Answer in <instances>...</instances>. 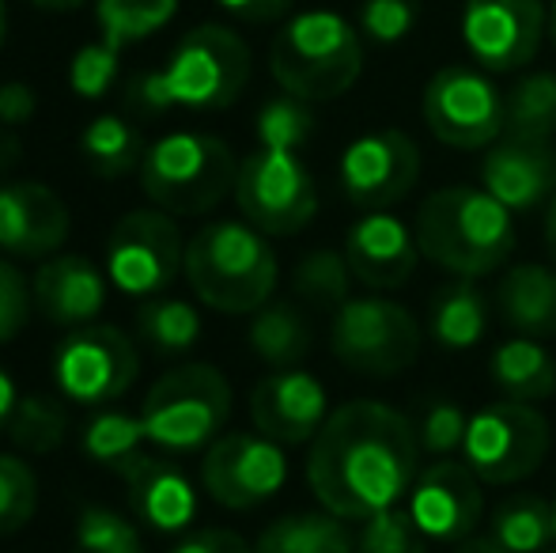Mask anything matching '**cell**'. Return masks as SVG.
I'll list each match as a JSON object with an SVG mask.
<instances>
[{
	"mask_svg": "<svg viewBox=\"0 0 556 553\" xmlns=\"http://www.w3.org/2000/svg\"><path fill=\"white\" fill-rule=\"evenodd\" d=\"M4 38H8V4L0 0V50H4Z\"/></svg>",
	"mask_w": 556,
	"mask_h": 553,
	"instance_id": "obj_53",
	"label": "cell"
},
{
	"mask_svg": "<svg viewBox=\"0 0 556 553\" xmlns=\"http://www.w3.org/2000/svg\"><path fill=\"white\" fill-rule=\"evenodd\" d=\"M4 436L23 455H50L68 436V410L53 394H20Z\"/></svg>",
	"mask_w": 556,
	"mask_h": 553,
	"instance_id": "obj_33",
	"label": "cell"
},
{
	"mask_svg": "<svg viewBox=\"0 0 556 553\" xmlns=\"http://www.w3.org/2000/svg\"><path fill=\"white\" fill-rule=\"evenodd\" d=\"M492 384L515 402H542L556 391V356L538 338H511L489 361Z\"/></svg>",
	"mask_w": 556,
	"mask_h": 553,
	"instance_id": "obj_27",
	"label": "cell"
},
{
	"mask_svg": "<svg viewBox=\"0 0 556 553\" xmlns=\"http://www.w3.org/2000/svg\"><path fill=\"white\" fill-rule=\"evenodd\" d=\"M549 38H553V46H556V0H553V12H549Z\"/></svg>",
	"mask_w": 556,
	"mask_h": 553,
	"instance_id": "obj_54",
	"label": "cell"
},
{
	"mask_svg": "<svg viewBox=\"0 0 556 553\" xmlns=\"http://www.w3.org/2000/svg\"><path fill=\"white\" fill-rule=\"evenodd\" d=\"M428 542L432 539L413 524L409 508L394 504V508L364 519L356 535V553H428Z\"/></svg>",
	"mask_w": 556,
	"mask_h": 553,
	"instance_id": "obj_40",
	"label": "cell"
},
{
	"mask_svg": "<svg viewBox=\"0 0 556 553\" xmlns=\"http://www.w3.org/2000/svg\"><path fill=\"white\" fill-rule=\"evenodd\" d=\"M175 221L178 216L152 205L132 209L114 224L106 239V277L117 292L152 300L175 285L186 262V243Z\"/></svg>",
	"mask_w": 556,
	"mask_h": 553,
	"instance_id": "obj_12",
	"label": "cell"
},
{
	"mask_svg": "<svg viewBox=\"0 0 556 553\" xmlns=\"http://www.w3.org/2000/svg\"><path fill=\"white\" fill-rule=\"evenodd\" d=\"M420 440L402 410L375 399L337 406L307 451V486L326 512L364 524L409 497Z\"/></svg>",
	"mask_w": 556,
	"mask_h": 553,
	"instance_id": "obj_1",
	"label": "cell"
},
{
	"mask_svg": "<svg viewBox=\"0 0 556 553\" xmlns=\"http://www.w3.org/2000/svg\"><path fill=\"white\" fill-rule=\"evenodd\" d=\"M481 186L511 213H530L556 198V148L549 140L500 137L484 148Z\"/></svg>",
	"mask_w": 556,
	"mask_h": 553,
	"instance_id": "obj_20",
	"label": "cell"
},
{
	"mask_svg": "<svg viewBox=\"0 0 556 553\" xmlns=\"http://www.w3.org/2000/svg\"><path fill=\"white\" fill-rule=\"evenodd\" d=\"M496 315L519 338H556V269L522 262L496 285Z\"/></svg>",
	"mask_w": 556,
	"mask_h": 553,
	"instance_id": "obj_24",
	"label": "cell"
},
{
	"mask_svg": "<svg viewBox=\"0 0 556 553\" xmlns=\"http://www.w3.org/2000/svg\"><path fill=\"white\" fill-rule=\"evenodd\" d=\"M344 259L364 288L394 292L413 277L420 262L417 231H409L390 213H367L344 236Z\"/></svg>",
	"mask_w": 556,
	"mask_h": 553,
	"instance_id": "obj_21",
	"label": "cell"
},
{
	"mask_svg": "<svg viewBox=\"0 0 556 553\" xmlns=\"http://www.w3.org/2000/svg\"><path fill=\"white\" fill-rule=\"evenodd\" d=\"M542 553H556V550H553V546H549V550H542Z\"/></svg>",
	"mask_w": 556,
	"mask_h": 553,
	"instance_id": "obj_56",
	"label": "cell"
},
{
	"mask_svg": "<svg viewBox=\"0 0 556 553\" xmlns=\"http://www.w3.org/2000/svg\"><path fill=\"white\" fill-rule=\"evenodd\" d=\"M420 114L446 148L477 152L504 137V96L484 68L446 65L425 84Z\"/></svg>",
	"mask_w": 556,
	"mask_h": 553,
	"instance_id": "obj_13",
	"label": "cell"
},
{
	"mask_svg": "<svg viewBox=\"0 0 556 553\" xmlns=\"http://www.w3.org/2000/svg\"><path fill=\"white\" fill-rule=\"evenodd\" d=\"M254 134L262 148H280V152H300L315 134V111L307 99H295L288 91H280L277 99L257 111Z\"/></svg>",
	"mask_w": 556,
	"mask_h": 553,
	"instance_id": "obj_37",
	"label": "cell"
},
{
	"mask_svg": "<svg viewBox=\"0 0 556 553\" xmlns=\"http://www.w3.org/2000/svg\"><path fill=\"white\" fill-rule=\"evenodd\" d=\"M15 402H20V391H15L12 376H8V372L0 368V432L8 428V417H12Z\"/></svg>",
	"mask_w": 556,
	"mask_h": 553,
	"instance_id": "obj_49",
	"label": "cell"
},
{
	"mask_svg": "<svg viewBox=\"0 0 556 553\" xmlns=\"http://www.w3.org/2000/svg\"><path fill=\"white\" fill-rule=\"evenodd\" d=\"M330 349L349 372L390 379L420 356V323L409 307L382 296H356L333 311Z\"/></svg>",
	"mask_w": 556,
	"mask_h": 553,
	"instance_id": "obj_8",
	"label": "cell"
},
{
	"mask_svg": "<svg viewBox=\"0 0 556 553\" xmlns=\"http://www.w3.org/2000/svg\"><path fill=\"white\" fill-rule=\"evenodd\" d=\"M231 384L216 364H182L160 376L144 394L140 420L148 443L163 451H201L231 417Z\"/></svg>",
	"mask_w": 556,
	"mask_h": 553,
	"instance_id": "obj_7",
	"label": "cell"
},
{
	"mask_svg": "<svg viewBox=\"0 0 556 553\" xmlns=\"http://www.w3.org/2000/svg\"><path fill=\"white\" fill-rule=\"evenodd\" d=\"M466 428H469V414L458 406V402H451V399L432 402L417 425L420 451L446 458L451 451H458L462 443H466Z\"/></svg>",
	"mask_w": 556,
	"mask_h": 553,
	"instance_id": "obj_42",
	"label": "cell"
},
{
	"mask_svg": "<svg viewBox=\"0 0 556 553\" xmlns=\"http://www.w3.org/2000/svg\"><path fill=\"white\" fill-rule=\"evenodd\" d=\"M216 4L242 23H273V20H285L295 0H216Z\"/></svg>",
	"mask_w": 556,
	"mask_h": 553,
	"instance_id": "obj_47",
	"label": "cell"
},
{
	"mask_svg": "<svg viewBox=\"0 0 556 553\" xmlns=\"http://www.w3.org/2000/svg\"><path fill=\"white\" fill-rule=\"evenodd\" d=\"M250 46L224 23H201L186 30L170 50L167 65L140 73L129 84V106L137 114L224 111L250 84Z\"/></svg>",
	"mask_w": 556,
	"mask_h": 553,
	"instance_id": "obj_2",
	"label": "cell"
},
{
	"mask_svg": "<svg viewBox=\"0 0 556 553\" xmlns=\"http://www.w3.org/2000/svg\"><path fill=\"white\" fill-rule=\"evenodd\" d=\"M38 512V478L27 458L0 451V539H12L35 519Z\"/></svg>",
	"mask_w": 556,
	"mask_h": 553,
	"instance_id": "obj_38",
	"label": "cell"
},
{
	"mask_svg": "<svg viewBox=\"0 0 556 553\" xmlns=\"http://www.w3.org/2000/svg\"><path fill=\"white\" fill-rule=\"evenodd\" d=\"M489 535L504 542L511 553H542L556 542L553 531V501L542 493H515L496 504Z\"/></svg>",
	"mask_w": 556,
	"mask_h": 553,
	"instance_id": "obj_30",
	"label": "cell"
},
{
	"mask_svg": "<svg viewBox=\"0 0 556 553\" xmlns=\"http://www.w3.org/2000/svg\"><path fill=\"white\" fill-rule=\"evenodd\" d=\"M20 160H23V140L8 126H0V175H8Z\"/></svg>",
	"mask_w": 556,
	"mask_h": 553,
	"instance_id": "obj_48",
	"label": "cell"
},
{
	"mask_svg": "<svg viewBox=\"0 0 556 553\" xmlns=\"http://www.w3.org/2000/svg\"><path fill=\"white\" fill-rule=\"evenodd\" d=\"M545 247H549L553 266H556V198L549 201V213H545Z\"/></svg>",
	"mask_w": 556,
	"mask_h": 553,
	"instance_id": "obj_52",
	"label": "cell"
},
{
	"mask_svg": "<svg viewBox=\"0 0 556 553\" xmlns=\"http://www.w3.org/2000/svg\"><path fill=\"white\" fill-rule=\"evenodd\" d=\"M553 531H556V497H553Z\"/></svg>",
	"mask_w": 556,
	"mask_h": 553,
	"instance_id": "obj_55",
	"label": "cell"
},
{
	"mask_svg": "<svg viewBox=\"0 0 556 553\" xmlns=\"http://www.w3.org/2000/svg\"><path fill=\"white\" fill-rule=\"evenodd\" d=\"M80 152L99 178H125L132 171H140L148 148L132 122L117 118V114H99V118H91L84 126Z\"/></svg>",
	"mask_w": 556,
	"mask_h": 553,
	"instance_id": "obj_29",
	"label": "cell"
},
{
	"mask_svg": "<svg viewBox=\"0 0 556 553\" xmlns=\"http://www.w3.org/2000/svg\"><path fill=\"white\" fill-rule=\"evenodd\" d=\"M73 553H84V550H73Z\"/></svg>",
	"mask_w": 556,
	"mask_h": 553,
	"instance_id": "obj_57",
	"label": "cell"
},
{
	"mask_svg": "<svg viewBox=\"0 0 556 553\" xmlns=\"http://www.w3.org/2000/svg\"><path fill=\"white\" fill-rule=\"evenodd\" d=\"M417 27V0H364L359 4V35L375 46L402 42Z\"/></svg>",
	"mask_w": 556,
	"mask_h": 553,
	"instance_id": "obj_44",
	"label": "cell"
},
{
	"mask_svg": "<svg viewBox=\"0 0 556 553\" xmlns=\"http://www.w3.org/2000/svg\"><path fill=\"white\" fill-rule=\"evenodd\" d=\"M178 12V0H96V20L106 42L132 46L163 30Z\"/></svg>",
	"mask_w": 556,
	"mask_h": 553,
	"instance_id": "obj_35",
	"label": "cell"
},
{
	"mask_svg": "<svg viewBox=\"0 0 556 553\" xmlns=\"http://www.w3.org/2000/svg\"><path fill=\"white\" fill-rule=\"evenodd\" d=\"M38 111V96L30 84L23 80H8L0 84V126L15 129V126H27Z\"/></svg>",
	"mask_w": 556,
	"mask_h": 553,
	"instance_id": "obj_45",
	"label": "cell"
},
{
	"mask_svg": "<svg viewBox=\"0 0 556 553\" xmlns=\"http://www.w3.org/2000/svg\"><path fill=\"white\" fill-rule=\"evenodd\" d=\"M76 550L84 553H144L137 524L125 519L122 512L103 508V504H88L76 516Z\"/></svg>",
	"mask_w": 556,
	"mask_h": 553,
	"instance_id": "obj_39",
	"label": "cell"
},
{
	"mask_svg": "<svg viewBox=\"0 0 556 553\" xmlns=\"http://www.w3.org/2000/svg\"><path fill=\"white\" fill-rule=\"evenodd\" d=\"M170 553H254V546L242 535L227 531V527H205V531L186 535Z\"/></svg>",
	"mask_w": 556,
	"mask_h": 553,
	"instance_id": "obj_46",
	"label": "cell"
},
{
	"mask_svg": "<svg viewBox=\"0 0 556 553\" xmlns=\"http://www.w3.org/2000/svg\"><path fill=\"white\" fill-rule=\"evenodd\" d=\"M492 323L489 296L477 288L473 277H454L446 280L440 292L432 296L428 307V330L432 341L446 353H466V349L481 345Z\"/></svg>",
	"mask_w": 556,
	"mask_h": 553,
	"instance_id": "obj_25",
	"label": "cell"
},
{
	"mask_svg": "<svg viewBox=\"0 0 556 553\" xmlns=\"http://www.w3.org/2000/svg\"><path fill=\"white\" fill-rule=\"evenodd\" d=\"M349 519L333 512H292L257 535L254 553H356Z\"/></svg>",
	"mask_w": 556,
	"mask_h": 553,
	"instance_id": "obj_28",
	"label": "cell"
},
{
	"mask_svg": "<svg viewBox=\"0 0 556 553\" xmlns=\"http://www.w3.org/2000/svg\"><path fill=\"white\" fill-rule=\"evenodd\" d=\"M484 481L473 474L466 458H440V463L425 466L409 489V508L413 524L428 535L432 542H451L458 546L462 539L477 531L484 516Z\"/></svg>",
	"mask_w": 556,
	"mask_h": 553,
	"instance_id": "obj_17",
	"label": "cell"
},
{
	"mask_svg": "<svg viewBox=\"0 0 556 553\" xmlns=\"http://www.w3.org/2000/svg\"><path fill=\"white\" fill-rule=\"evenodd\" d=\"M190 292L220 315H254L273 300L280 266L265 231L247 221H213L186 243Z\"/></svg>",
	"mask_w": 556,
	"mask_h": 553,
	"instance_id": "obj_4",
	"label": "cell"
},
{
	"mask_svg": "<svg viewBox=\"0 0 556 553\" xmlns=\"http://www.w3.org/2000/svg\"><path fill=\"white\" fill-rule=\"evenodd\" d=\"M288 481V458L277 440L262 432H227L205 448L201 486L220 508L250 512L273 501Z\"/></svg>",
	"mask_w": 556,
	"mask_h": 553,
	"instance_id": "obj_14",
	"label": "cell"
},
{
	"mask_svg": "<svg viewBox=\"0 0 556 553\" xmlns=\"http://www.w3.org/2000/svg\"><path fill=\"white\" fill-rule=\"evenodd\" d=\"M549 420L530 402L500 399L469 417L462 458L473 466L484 486H515L538 474V466L549 455Z\"/></svg>",
	"mask_w": 556,
	"mask_h": 553,
	"instance_id": "obj_10",
	"label": "cell"
},
{
	"mask_svg": "<svg viewBox=\"0 0 556 553\" xmlns=\"http://www.w3.org/2000/svg\"><path fill=\"white\" fill-rule=\"evenodd\" d=\"M352 269L344 251H333V247H318V251H307L300 259L292 274V288L300 300H307L311 307L318 311H337L344 300H352Z\"/></svg>",
	"mask_w": 556,
	"mask_h": 553,
	"instance_id": "obj_34",
	"label": "cell"
},
{
	"mask_svg": "<svg viewBox=\"0 0 556 553\" xmlns=\"http://www.w3.org/2000/svg\"><path fill=\"white\" fill-rule=\"evenodd\" d=\"M330 417L326 387L303 368H277L250 391V420L280 448L311 443Z\"/></svg>",
	"mask_w": 556,
	"mask_h": 553,
	"instance_id": "obj_19",
	"label": "cell"
},
{
	"mask_svg": "<svg viewBox=\"0 0 556 553\" xmlns=\"http://www.w3.org/2000/svg\"><path fill=\"white\" fill-rule=\"evenodd\" d=\"M140 372V349L125 330L106 323L76 326L53 353V379L65 402L111 406L122 399Z\"/></svg>",
	"mask_w": 556,
	"mask_h": 553,
	"instance_id": "obj_11",
	"label": "cell"
},
{
	"mask_svg": "<svg viewBox=\"0 0 556 553\" xmlns=\"http://www.w3.org/2000/svg\"><path fill=\"white\" fill-rule=\"evenodd\" d=\"M454 553H511L504 546V542H496L492 535H469V539H462Z\"/></svg>",
	"mask_w": 556,
	"mask_h": 553,
	"instance_id": "obj_50",
	"label": "cell"
},
{
	"mask_svg": "<svg viewBox=\"0 0 556 553\" xmlns=\"http://www.w3.org/2000/svg\"><path fill=\"white\" fill-rule=\"evenodd\" d=\"M269 73L280 91L307 103L337 99L364 73V35L330 8L300 12L269 46Z\"/></svg>",
	"mask_w": 556,
	"mask_h": 553,
	"instance_id": "obj_5",
	"label": "cell"
},
{
	"mask_svg": "<svg viewBox=\"0 0 556 553\" xmlns=\"http://www.w3.org/2000/svg\"><path fill=\"white\" fill-rule=\"evenodd\" d=\"M30 311H35L30 280L23 277V269L12 259L0 254V345H8L27 330Z\"/></svg>",
	"mask_w": 556,
	"mask_h": 553,
	"instance_id": "obj_43",
	"label": "cell"
},
{
	"mask_svg": "<svg viewBox=\"0 0 556 553\" xmlns=\"http://www.w3.org/2000/svg\"><path fill=\"white\" fill-rule=\"evenodd\" d=\"M27 4L42 8V12H73V8H84L88 0H27Z\"/></svg>",
	"mask_w": 556,
	"mask_h": 553,
	"instance_id": "obj_51",
	"label": "cell"
},
{
	"mask_svg": "<svg viewBox=\"0 0 556 553\" xmlns=\"http://www.w3.org/2000/svg\"><path fill=\"white\" fill-rule=\"evenodd\" d=\"M84 455L96 458V463L111 466V470H117V466H125L132 455H140L148 443V432H144V420H140V414H122V410H99L96 417L84 425Z\"/></svg>",
	"mask_w": 556,
	"mask_h": 553,
	"instance_id": "obj_36",
	"label": "cell"
},
{
	"mask_svg": "<svg viewBox=\"0 0 556 553\" xmlns=\"http://www.w3.org/2000/svg\"><path fill=\"white\" fill-rule=\"evenodd\" d=\"M417 247L454 277H489L511 259L515 221L484 186H443L417 209Z\"/></svg>",
	"mask_w": 556,
	"mask_h": 553,
	"instance_id": "obj_3",
	"label": "cell"
},
{
	"mask_svg": "<svg viewBox=\"0 0 556 553\" xmlns=\"http://www.w3.org/2000/svg\"><path fill=\"white\" fill-rule=\"evenodd\" d=\"M114 474L122 478L132 516L144 527H152V531L178 535L198 516V493H193L190 478L175 463H167V458L140 451L125 466H117Z\"/></svg>",
	"mask_w": 556,
	"mask_h": 553,
	"instance_id": "obj_22",
	"label": "cell"
},
{
	"mask_svg": "<svg viewBox=\"0 0 556 553\" xmlns=\"http://www.w3.org/2000/svg\"><path fill=\"white\" fill-rule=\"evenodd\" d=\"M68 205L46 183H0V254L15 262H46L68 239Z\"/></svg>",
	"mask_w": 556,
	"mask_h": 553,
	"instance_id": "obj_18",
	"label": "cell"
},
{
	"mask_svg": "<svg viewBox=\"0 0 556 553\" xmlns=\"http://www.w3.org/2000/svg\"><path fill=\"white\" fill-rule=\"evenodd\" d=\"M556 134V73H527L504 96V137L553 140Z\"/></svg>",
	"mask_w": 556,
	"mask_h": 553,
	"instance_id": "obj_32",
	"label": "cell"
},
{
	"mask_svg": "<svg viewBox=\"0 0 556 553\" xmlns=\"http://www.w3.org/2000/svg\"><path fill=\"white\" fill-rule=\"evenodd\" d=\"M549 30L542 0H466L462 42L484 73H515L530 65Z\"/></svg>",
	"mask_w": 556,
	"mask_h": 553,
	"instance_id": "obj_15",
	"label": "cell"
},
{
	"mask_svg": "<svg viewBox=\"0 0 556 553\" xmlns=\"http://www.w3.org/2000/svg\"><path fill=\"white\" fill-rule=\"evenodd\" d=\"M117 68H122V50L106 38L88 42L73 53V65H68V88L76 99H103L111 96Z\"/></svg>",
	"mask_w": 556,
	"mask_h": 553,
	"instance_id": "obj_41",
	"label": "cell"
},
{
	"mask_svg": "<svg viewBox=\"0 0 556 553\" xmlns=\"http://www.w3.org/2000/svg\"><path fill=\"white\" fill-rule=\"evenodd\" d=\"M341 178L344 198L367 213H387L390 205L405 201L420 178V148L402 129H375L356 137L341 152Z\"/></svg>",
	"mask_w": 556,
	"mask_h": 553,
	"instance_id": "obj_16",
	"label": "cell"
},
{
	"mask_svg": "<svg viewBox=\"0 0 556 553\" xmlns=\"http://www.w3.org/2000/svg\"><path fill=\"white\" fill-rule=\"evenodd\" d=\"M235 205L242 221L265 236H300L318 213V186L300 152L257 144L239 160Z\"/></svg>",
	"mask_w": 556,
	"mask_h": 553,
	"instance_id": "obj_9",
	"label": "cell"
},
{
	"mask_svg": "<svg viewBox=\"0 0 556 553\" xmlns=\"http://www.w3.org/2000/svg\"><path fill=\"white\" fill-rule=\"evenodd\" d=\"M137 338L155 356H182L201 341V315L186 300L152 296L137 311Z\"/></svg>",
	"mask_w": 556,
	"mask_h": 553,
	"instance_id": "obj_31",
	"label": "cell"
},
{
	"mask_svg": "<svg viewBox=\"0 0 556 553\" xmlns=\"http://www.w3.org/2000/svg\"><path fill=\"white\" fill-rule=\"evenodd\" d=\"M137 175L155 209L170 216H205L235 193L239 160L220 137L182 129L148 144Z\"/></svg>",
	"mask_w": 556,
	"mask_h": 553,
	"instance_id": "obj_6",
	"label": "cell"
},
{
	"mask_svg": "<svg viewBox=\"0 0 556 553\" xmlns=\"http://www.w3.org/2000/svg\"><path fill=\"white\" fill-rule=\"evenodd\" d=\"M247 341L257 361H265L269 368H295L311 353L315 330L292 300H269L250 318Z\"/></svg>",
	"mask_w": 556,
	"mask_h": 553,
	"instance_id": "obj_26",
	"label": "cell"
},
{
	"mask_svg": "<svg viewBox=\"0 0 556 553\" xmlns=\"http://www.w3.org/2000/svg\"><path fill=\"white\" fill-rule=\"evenodd\" d=\"M106 274L84 254H53L38 262V274L30 277L35 292V311L53 326H88L103 315L106 307Z\"/></svg>",
	"mask_w": 556,
	"mask_h": 553,
	"instance_id": "obj_23",
	"label": "cell"
}]
</instances>
